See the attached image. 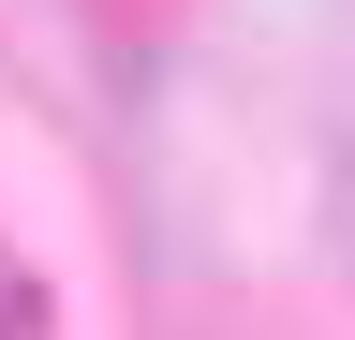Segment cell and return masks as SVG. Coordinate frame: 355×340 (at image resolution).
Listing matches in <instances>:
<instances>
[{
	"instance_id": "6da1fadb",
	"label": "cell",
	"mask_w": 355,
	"mask_h": 340,
	"mask_svg": "<svg viewBox=\"0 0 355 340\" xmlns=\"http://www.w3.org/2000/svg\"><path fill=\"white\" fill-rule=\"evenodd\" d=\"M0 296H15V281H0Z\"/></svg>"
}]
</instances>
